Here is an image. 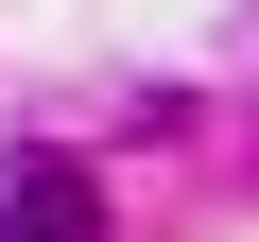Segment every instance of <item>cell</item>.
I'll return each mask as SVG.
<instances>
[{"label": "cell", "mask_w": 259, "mask_h": 242, "mask_svg": "<svg viewBox=\"0 0 259 242\" xmlns=\"http://www.w3.org/2000/svg\"><path fill=\"white\" fill-rule=\"evenodd\" d=\"M0 242H104V173H87V156H18Z\"/></svg>", "instance_id": "cell-1"}]
</instances>
